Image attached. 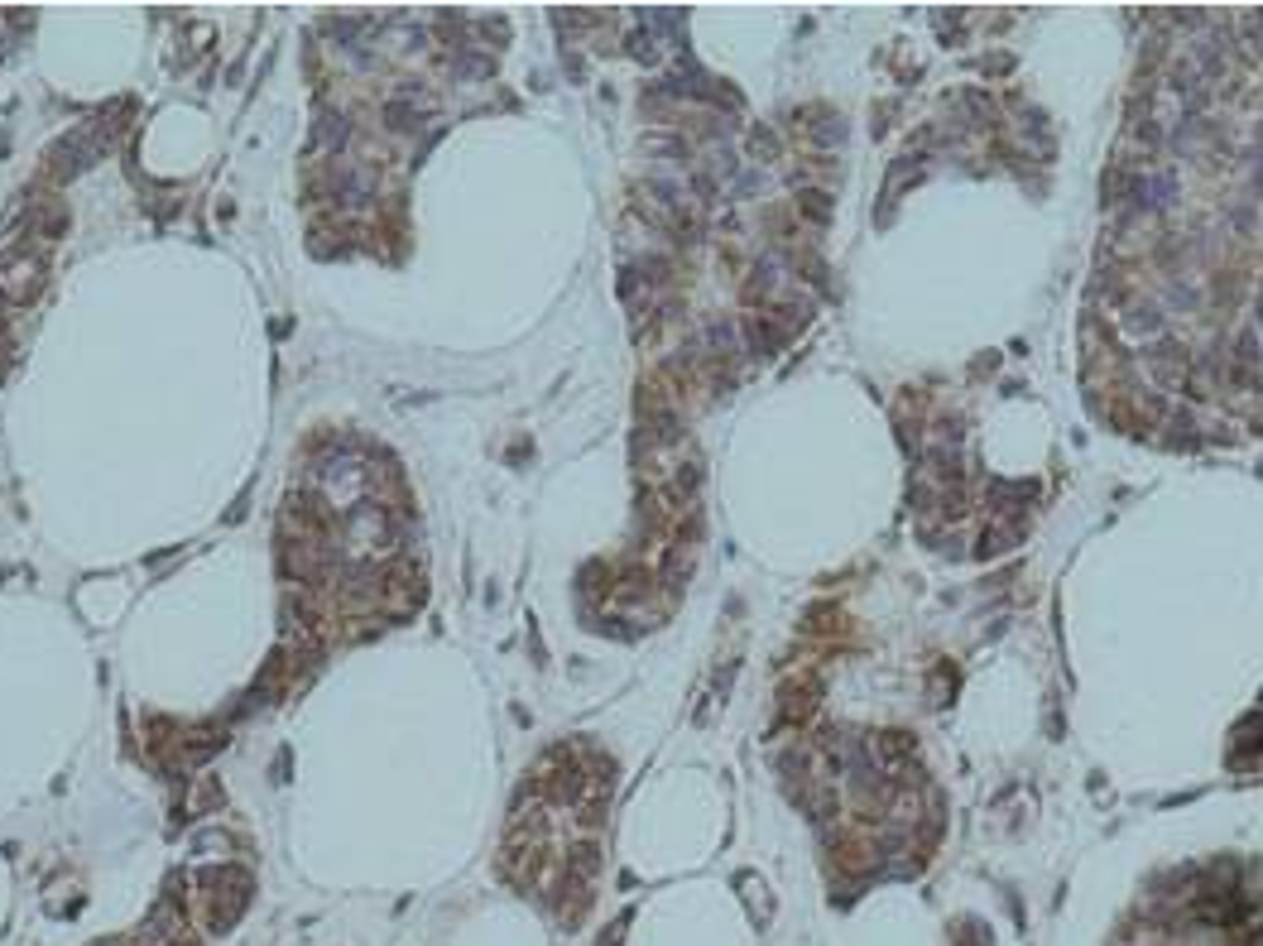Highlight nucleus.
Segmentation results:
<instances>
[{
  "mask_svg": "<svg viewBox=\"0 0 1263 946\" xmlns=\"http://www.w3.org/2000/svg\"><path fill=\"white\" fill-rule=\"evenodd\" d=\"M250 889H255V874L245 865H217V870H202V894H207V922L212 932H231L236 918L245 913L250 903Z\"/></svg>",
  "mask_w": 1263,
  "mask_h": 946,
  "instance_id": "f257e3e1",
  "label": "nucleus"
},
{
  "mask_svg": "<svg viewBox=\"0 0 1263 946\" xmlns=\"http://www.w3.org/2000/svg\"><path fill=\"white\" fill-rule=\"evenodd\" d=\"M49 284V265H44V250H5L0 255V298L10 303V308H29L39 289Z\"/></svg>",
  "mask_w": 1263,
  "mask_h": 946,
  "instance_id": "f03ea898",
  "label": "nucleus"
},
{
  "mask_svg": "<svg viewBox=\"0 0 1263 946\" xmlns=\"http://www.w3.org/2000/svg\"><path fill=\"white\" fill-rule=\"evenodd\" d=\"M101 154H106V145H101L92 130H77V135H68V140H58L53 145V154H49V178L53 183H68V178H77L82 169H92Z\"/></svg>",
  "mask_w": 1263,
  "mask_h": 946,
  "instance_id": "7ed1b4c3",
  "label": "nucleus"
},
{
  "mask_svg": "<svg viewBox=\"0 0 1263 946\" xmlns=\"http://www.w3.org/2000/svg\"><path fill=\"white\" fill-rule=\"evenodd\" d=\"M447 73L457 82H486V77H495V58L486 49H457L447 58Z\"/></svg>",
  "mask_w": 1263,
  "mask_h": 946,
  "instance_id": "20e7f679",
  "label": "nucleus"
},
{
  "mask_svg": "<svg viewBox=\"0 0 1263 946\" xmlns=\"http://www.w3.org/2000/svg\"><path fill=\"white\" fill-rule=\"evenodd\" d=\"M29 226H34L44 241H58V236H68L73 217H68V207H63V202H34V212H29Z\"/></svg>",
  "mask_w": 1263,
  "mask_h": 946,
  "instance_id": "39448f33",
  "label": "nucleus"
}]
</instances>
